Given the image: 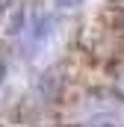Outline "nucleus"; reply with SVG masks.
I'll list each match as a JSON object with an SVG mask.
<instances>
[{"mask_svg": "<svg viewBox=\"0 0 124 127\" xmlns=\"http://www.w3.org/2000/svg\"><path fill=\"white\" fill-rule=\"evenodd\" d=\"M47 38H50V18L38 12L35 21L30 24V30H27V50H30V56H35V50L44 47Z\"/></svg>", "mask_w": 124, "mask_h": 127, "instance_id": "f257e3e1", "label": "nucleus"}, {"mask_svg": "<svg viewBox=\"0 0 124 127\" xmlns=\"http://www.w3.org/2000/svg\"><path fill=\"white\" fill-rule=\"evenodd\" d=\"M56 86H59V80H56V74H44V80H41V95L47 97V95H56Z\"/></svg>", "mask_w": 124, "mask_h": 127, "instance_id": "f03ea898", "label": "nucleus"}, {"mask_svg": "<svg viewBox=\"0 0 124 127\" xmlns=\"http://www.w3.org/2000/svg\"><path fill=\"white\" fill-rule=\"evenodd\" d=\"M21 30H24V9H18V12L12 15V21H9V32H12V35H18Z\"/></svg>", "mask_w": 124, "mask_h": 127, "instance_id": "7ed1b4c3", "label": "nucleus"}, {"mask_svg": "<svg viewBox=\"0 0 124 127\" xmlns=\"http://www.w3.org/2000/svg\"><path fill=\"white\" fill-rule=\"evenodd\" d=\"M83 0H56V6L59 9H74V6H80Z\"/></svg>", "mask_w": 124, "mask_h": 127, "instance_id": "20e7f679", "label": "nucleus"}, {"mask_svg": "<svg viewBox=\"0 0 124 127\" xmlns=\"http://www.w3.org/2000/svg\"><path fill=\"white\" fill-rule=\"evenodd\" d=\"M12 3H15V0H0V12H6V9H9Z\"/></svg>", "mask_w": 124, "mask_h": 127, "instance_id": "39448f33", "label": "nucleus"}, {"mask_svg": "<svg viewBox=\"0 0 124 127\" xmlns=\"http://www.w3.org/2000/svg\"><path fill=\"white\" fill-rule=\"evenodd\" d=\"M3 74H6V59L0 56V83H3Z\"/></svg>", "mask_w": 124, "mask_h": 127, "instance_id": "423d86ee", "label": "nucleus"}, {"mask_svg": "<svg viewBox=\"0 0 124 127\" xmlns=\"http://www.w3.org/2000/svg\"><path fill=\"white\" fill-rule=\"evenodd\" d=\"M0 127H3V124H0Z\"/></svg>", "mask_w": 124, "mask_h": 127, "instance_id": "0eeeda50", "label": "nucleus"}]
</instances>
